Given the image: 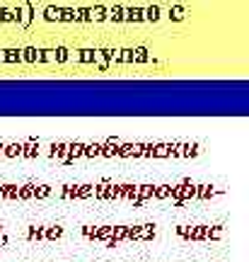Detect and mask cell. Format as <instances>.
<instances>
[{"label": "cell", "instance_id": "6da1fadb", "mask_svg": "<svg viewBox=\"0 0 249 262\" xmlns=\"http://www.w3.org/2000/svg\"><path fill=\"white\" fill-rule=\"evenodd\" d=\"M148 17L150 19H157V17H160V10H157V8H150L148 10Z\"/></svg>", "mask_w": 249, "mask_h": 262}]
</instances>
